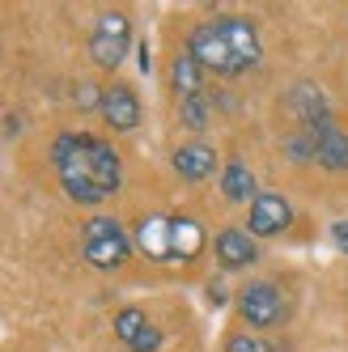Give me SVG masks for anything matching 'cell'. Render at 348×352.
<instances>
[{
	"label": "cell",
	"instance_id": "6da1fadb",
	"mask_svg": "<svg viewBox=\"0 0 348 352\" xmlns=\"http://www.w3.org/2000/svg\"><path fill=\"white\" fill-rule=\"evenodd\" d=\"M52 166H56L60 191L81 208H98L123 187L119 148L94 132H60L52 140Z\"/></svg>",
	"mask_w": 348,
	"mask_h": 352
},
{
	"label": "cell",
	"instance_id": "7a4b0ae2",
	"mask_svg": "<svg viewBox=\"0 0 348 352\" xmlns=\"http://www.w3.org/2000/svg\"><path fill=\"white\" fill-rule=\"evenodd\" d=\"M183 52L200 64L204 72H213V77H242V72L259 68L263 43H259V30H255L251 17L226 13V17L200 21V26L187 34Z\"/></svg>",
	"mask_w": 348,
	"mask_h": 352
},
{
	"label": "cell",
	"instance_id": "3957f363",
	"mask_svg": "<svg viewBox=\"0 0 348 352\" xmlns=\"http://www.w3.org/2000/svg\"><path fill=\"white\" fill-rule=\"evenodd\" d=\"M132 234L107 212H94L85 225H81V259L98 272H115L132 259Z\"/></svg>",
	"mask_w": 348,
	"mask_h": 352
},
{
	"label": "cell",
	"instance_id": "277c9868",
	"mask_svg": "<svg viewBox=\"0 0 348 352\" xmlns=\"http://www.w3.org/2000/svg\"><path fill=\"white\" fill-rule=\"evenodd\" d=\"M234 306H238V318L246 322V331H255V336L289 322V314H293L289 297H285V289L276 280H246L238 289V297H234Z\"/></svg>",
	"mask_w": 348,
	"mask_h": 352
},
{
	"label": "cell",
	"instance_id": "5b68a950",
	"mask_svg": "<svg viewBox=\"0 0 348 352\" xmlns=\"http://www.w3.org/2000/svg\"><path fill=\"white\" fill-rule=\"evenodd\" d=\"M85 52H89V60L102 72H119V64L128 60V52H132V17L123 9H102L94 17Z\"/></svg>",
	"mask_w": 348,
	"mask_h": 352
},
{
	"label": "cell",
	"instance_id": "8992f818",
	"mask_svg": "<svg viewBox=\"0 0 348 352\" xmlns=\"http://www.w3.org/2000/svg\"><path fill=\"white\" fill-rule=\"evenodd\" d=\"M285 111H289V119L297 123V132H327V128H336L331 102H327V94H323L314 81L289 85V89H285Z\"/></svg>",
	"mask_w": 348,
	"mask_h": 352
},
{
	"label": "cell",
	"instance_id": "52a82bcc",
	"mask_svg": "<svg viewBox=\"0 0 348 352\" xmlns=\"http://www.w3.org/2000/svg\"><path fill=\"white\" fill-rule=\"evenodd\" d=\"M111 331L128 352H162V344H166V331L140 306H119L111 314Z\"/></svg>",
	"mask_w": 348,
	"mask_h": 352
},
{
	"label": "cell",
	"instance_id": "ba28073f",
	"mask_svg": "<svg viewBox=\"0 0 348 352\" xmlns=\"http://www.w3.org/2000/svg\"><path fill=\"white\" fill-rule=\"evenodd\" d=\"M293 225V204L276 191H259L251 204H246V234L255 242L263 238H281L285 230Z\"/></svg>",
	"mask_w": 348,
	"mask_h": 352
},
{
	"label": "cell",
	"instance_id": "9c48e42d",
	"mask_svg": "<svg viewBox=\"0 0 348 352\" xmlns=\"http://www.w3.org/2000/svg\"><path fill=\"white\" fill-rule=\"evenodd\" d=\"M98 115L111 132H136L140 128V94L128 81H111L98 98Z\"/></svg>",
	"mask_w": 348,
	"mask_h": 352
},
{
	"label": "cell",
	"instance_id": "30bf717a",
	"mask_svg": "<svg viewBox=\"0 0 348 352\" xmlns=\"http://www.w3.org/2000/svg\"><path fill=\"white\" fill-rule=\"evenodd\" d=\"M170 166L174 174H179L183 183H208L213 174L221 170V157H217V148L208 140H183V144H174V153H170Z\"/></svg>",
	"mask_w": 348,
	"mask_h": 352
},
{
	"label": "cell",
	"instance_id": "8fae6325",
	"mask_svg": "<svg viewBox=\"0 0 348 352\" xmlns=\"http://www.w3.org/2000/svg\"><path fill=\"white\" fill-rule=\"evenodd\" d=\"M208 246L213 242H208L200 221L187 217V212H170V263H191V259H200Z\"/></svg>",
	"mask_w": 348,
	"mask_h": 352
},
{
	"label": "cell",
	"instance_id": "7c38bea8",
	"mask_svg": "<svg viewBox=\"0 0 348 352\" xmlns=\"http://www.w3.org/2000/svg\"><path fill=\"white\" fill-rule=\"evenodd\" d=\"M213 255L226 272H242L259 259V242L246 230H238V225H226V230H217V238H213Z\"/></svg>",
	"mask_w": 348,
	"mask_h": 352
},
{
	"label": "cell",
	"instance_id": "4fadbf2b",
	"mask_svg": "<svg viewBox=\"0 0 348 352\" xmlns=\"http://www.w3.org/2000/svg\"><path fill=\"white\" fill-rule=\"evenodd\" d=\"M132 246L153 263H170V212H149L136 221Z\"/></svg>",
	"mask_w": 348,
	"mask_h": 352
},
{
	"label": "cell",
	"instance_id": "5bb4252c",
	"mask_svg": "<svg viewBox=\"0 0 348 352\" xmlns=\"http://www.w3.org/2000/svg\"><path fill=\"white\" fill-rule=\"evenodd\" d=\"M221 195H226L230 199V204H251V199L259 195V179H255V174H251V166H246V162H226V170H221Z\"/></svg>",
	"mask_w": 348,
	"mask_h": 352
},
{
	"label": "cell",
	"instance_id": "9a60e30c",
	"mask_svg": "<svg viewBox=\"0 0 348 352\" xmlns=\"http://www.w3.org/2000/svg\"><path fill=\"white\" fill-rule=\"evenodd\" d=\"M314 166L331 170V174H344L348 170V132L344 128L318 132V140H314Z\"/></svg>",
	"mask_w": 348,
	"mask_h": 352
},
{
	"label": "cell",
	"instance_id": "2e32d148",
	"mask_svg": "<svg viewBox=\"0 0 348 352\" xmlns=\"http://www.w3.org/2000/svg\"><path fill=\"white\" fill-rule=\"evenodd\" d=\"M204 77H208V72H204L200 64H195V60H191L187 52H179V56L170 60V89L179 94V98L204 94Z\"/></svg>",
	"mask_w": 348,
	"mask_h": 352
},
{
	"label": "cell",
	"instance_id": "e0dca14e",
	"mask_svg": "<svg viewBox=\"0 0 348 352\" xmlns=\"http://www.w3.org/2000/svg\"><path fill=\"white\" fill-rule=\"evenodd\" d=\"M179 123L187 132H204L213 123V98L208 94H191V98H179Z\"/></svg>",
	"mask_w": 348,
	"mask_h": 352
},
{
	"label": "cell",
	"instance_id": "ac0fdd59",
	"mask_svg": "<svg viewBox=\"0 0 348 352\" xmlns=\"http://www.w3.org/2000/svg\"><path fill=\"white\" fill-rule=\"evenodd\" d=\"M314 140H318V132H293V136H285V157L289 162H297V166H314Z\"/></svg>",
	"mask_w": 348,
	"mask_h": 352
},
{
	"label": "cell",
	"instance_id": "d6986e66",
	"mask_svg": "<svg viewBox=\"0 0 348 352\" xmlns=\"http://www.w3.org/2000/svg\"><path fill=\"white\" fill-rule=\"evenodd\" d=\"M226 352H281L268 336H255V331H234L226 336Z\"/></svg>",
	"mask_w": 348,
	"mask_h": 352
},
{
	"label": "cell",
	"instance_id": "ffe728a7",
	"mask_svg": "<svg viewBox=\"0 0 348 352\" xmlns=\"http://www.w3.org/2000/svg\"><path fill=\"white\" fill-rule=\"evenodd\" d=\"M331 242L348 255V221H331Z\"/></svg>",
	"mask_w": 348,
	"mask_h": 352
}]
</instances>
